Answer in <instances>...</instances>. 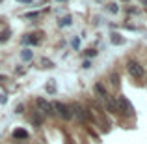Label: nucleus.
Masks as SVG:
<instances>
[{
    "label": "nucleus",
    "mask_w": 147,
    "mask_h": 144,
    "mask_svg": "<svg viewBox=\"0 0 147 144\" xmlns=\"http://www.w3.org/2000/svg\"><path fill=\"white\" fill-rule=\"evenodd\" d=\"M52 107H54V111H56L63 120H71L73 118V111H71V107H69V105L61 103V101H54Z\"/></svg>",
    "instance_id": "nucleus-2"
},
{
    "label": "nucleus",
    "mask_w": 147,
    "mask_h": 144,
    "mask_svg": "<svg viewBox=\"0 0 147 144\" xmlns=\"http://www.w3.org/2000/svg\"><path fill=\"white\" fill-rule=\"evenodd\" d=\"M37 11H30V13H24V19H34V17H37Z\"/></svg>",
    "instance_id": "nucleus-18"
},
{
    "label": "nucleus",
    "mask_w": 147,
    "mask_h": 144,
    "mask_svg": "<svg viewBox=\"0 0 147 144\" xmlns=\"http://www.w3.org/2000/svg\"><path fill=\"white\" fill-rule=\"evenodd\" d=\"M21 58H22V60H32V58H34V51L32 49H24L21 53Z\"/></svg>",
    "instance_id": "nucleus-11"
},
{
    "label": "nucleus",
    "mask_w": 147,
    "mask_h": 144,
    "mask_svg": "<svg viewBox=\"0 0 147 144\" xmlns=\"http://www.w3.org/2000/svg\"><path fill=\"white\" fill-rule=\"evenodd\" d=\"M45 88H47V92H49V94H56V83H54V79H50L49 83H47V86H45Z\"/></svg>",
    "instance_id": "nucleus-13"
},
{
    "label": "nucleus",
    "mask_w": 147,
    "mask_h": 144,
    "mask_svg": "<svg viewBox=\"0 0 147 144\" xmlns=\"http://www.w3.org/2000/svg\"><path fill=\"white\" fill-rule=\"evenodd\" d=\"M32 122L36 124V126H41V118H39V114H34V118H32Z\"/></svg>",
    "instance_id": "nucleus-19"
},
{
    "label": "nucleus",
    "mask_w": 147,
    "mask_h": 144,
    "mask_svg": "<svg viewBox=\"0 0 147 144\" xmlns=\"http://www.w3.org/2000/svg\"><path fill=\"white\" fill-rule=\"evenodd\" d=\"M58 2H65V0H58Z\"/></svg>",
    "instance_id": "nucleus-27"
},
{
    "label": "nucleus",
    "mask_w": 147,
    "mask_h": 144,
    "mask_svg": "<svg viewBox=\"0 0 147 144\" xmlns=\"http://www.w3.org/2000/svg\"><path fill=\"white\" fill-rule=\"evenodd\" d=\"M73 47H75V49L80 47V40H78V38H75V40H73Z\"/></svg>",
    "instance_id": "nucleus-21"
},
{
    "label": "nucleus",
    "mask_w": 147,
    "mask_h": 144,
    "mask_svg": "<svg viewBox=\"0 0 147 144\" xmlns=\"http://www.w3.org/2000/svg\"><path fill=\"white\" fill-rule=\"evenodd\" d=\"M2 79H4V77H0V81H2Z\"/></svg>",
    "instance_id": "nucleus-28"
},
{
    "label": "nucleus",
    "mask_w": 147,
    "mask_h": 144,
    "mask_svg": "<svg viewBox=\"0 0 147 144\" xmlns=\"http://www.w3.org/2000/svg\"><path fill=\"white\" fill-rule=\"evenodd\" d=\"M140 2H142V4H144V6H147V0H140Z\"/></svg>",
    "instance_id": "nucleus-26"
},
{
    "label": "nucleus",
    "mask_w": 147,
    "mask_h": 144,
    "mask_svg": "<svg viewBox=\"0 0 147 144\" xmlns=\"http://www.w3.org/2000/svg\"><path fill=\"white\" fill-rule=\"evenodd\" d=\"M127 69H129V73L134 77V79H142V77H144V68H142L138 62H134V60H129Z\"/></svg>",
    "instance_id": "nucleus-5"
},
{
    "label": "nucleus",
    "mask_w": 147,
    "mask_h": 144,
    "mask_svg": "<svg viewBox=\"0 0 147 144\" xmlns=\"http://www.w3.org/2000/svg\"><path fill=\"white\" fill-rule=\"evenodd\" d=\"M15 112H19V114H21V112H24V107H22V105H17V109H15Z\"/></svg>",
    "instance_id": "nucleus-23"
},
{
    "label": "nucleus",
    "mask_w": 147,
    "mask_h": 144,
    "mask_svg": "<svg viewBox=\"0 0 147 144\" xmlns=\"http://www.w3.org/2000/svg\"><path fill=\"white\" fill-rule=\"evenodd\" d=\"M104 103H106L108 111H110L112 114H117V112H119V109H117V101H114V99H112L110 96H108L106 99H104Z\"/></svg>",
    "instance_id": "nucleus-7"
},
{
    "label": "nucleus",
    "mask_w": 147,
    "mask_h": 144,
    "mask_svg": "<svg viewBox=\"0 0 147 144\" xmlns=\"http://www.w3.org/2000/svg\"><path fill=\"white\" fill-rule=\"evenodd\" d=\"M41 66H43V68H54V64L50 60H47V58H43V60H41Z\"/></svg>",
    "instance_id": "nucleus-16"
},
{
    "label": "nucleus",
    "mask_w": 147,
    "mask_h": 144,
    "mask_svg": "<svg viewBox=\"0 0 147 144\" xmlns=\"http://www.w3.org/2000/svg\"><path fill=\"white\" fill-rule=\"evenodd\" d=\"M82 66H84V68H86V69H90V68H91V62H90V60H86V62H84Z\"/></svg>",
    "instance_id": "nucleus-24"
},
{
    "label": "nucleus",
    "mask_w": 147,
    "mask_h": 144,
    "mask_svg": "<svg viewBox=\"0 0 147 144\" xmlns=\"http://www.w3.org/2000/svg\"><path fill=\"white\" fill-rule=\"evenodd\" d=\"M71 111H73V116H76L80 122H90V120H91V112L88 111V109L80 107V105H73Z\"/></svg>",
    "instance_id": "nucleus-4"
},
{
    "label": "nucleus",
    "mask_w": 147,
    "mask_h": 144,
    "mask_svg": "<svg viewBox=\"0 0 147 144\" xmlns=\"http://www.w3.org/2000/svg\"><path fill=\"white\" fill-rule=\"evenodd\" d=\"M95 54H97V51H95V49H88L86 51V56H95Z\"/></svg>",
    "instance_id": "nucleus-20"
},
{
    "label": "nucleus",
    "mask_w": 147,
    "mask_h": 144,
    "mask_svg": "<svg viewBox=\"0 0 147 144\" xmlns=\"http://www.w3.org/2000/svg\"><path fill=\"white\" fill-rule=\"evenodd\" d=\"M9 30H4V32H0V41H2V43H4V41H7V40H9Z\"/></svg>",
    "instance_id": "nucleus-14"
},
{
    "label": "nucleus",
    "mask_w": 147,
    "mask_h": 144,
    "mask_svg": "<svg viewBox=\"0 0 147 144\" xmlns=\"http://www.w3.org/2000/svg\"><path fill=\"white\" fill-rule=\"evenodd\" d=\"M117 109H119V112H123L125 116H132L134 114L132 105H130V101L127 99L125 96H119L117 97Z\"/></svg>",
    "instance_id": "nucleus-3"
},
{
    "label": "nucleus",
    "mask_w": 147,
    "mask_h": 144,
    "mask_svg": "<svg viewBox=\"0 0 147 144\" xmlns=\"http://www.w3.org/2000/svg\"><path fill=\"white\" fill-rule=\"evenodd\" d=\"M95 92H97V94H99L100 97H102V99H106V97H108V92L104 90V86H102L100 83H97V84H95Z\"/></svg>",
    "instance_id": "nucleus-10"
},
{
    "label": "nucleus",
    "mask_w": 147,
    "mask_h": 144,
    "mask_svg": "<svg viewBox=\"0 0 147 144\" xmlns=\"http://www.w3.org/2000/svg\"><path fill=\"white\" fill-rule=\"evenodd\" d=\"M58 25H60V26H71L73 25V19L69 17V15H65V17H61L60 21H58Z\"/></svg>",
    "instance_id": "nucleus-12"
},
{
    "label": "nucleus",
    "mask_w": 147,
    "mask_h": 144,
    "mask_svg": "<svg viewBox=\"0 0 147 144\" xmlns=\"http://www.w3.org/2000/svg\"><path fill=\"white\" fill-rule=\"evenodd\" d=\"M41 40H43V34L41 32H34V34H28L24 38V43H30V45H39Z\"/></svg>",
    "instance_id": "nucleus-6"
},
{
    "label": "nucleus",
    "mask_w": 147,
    "mask_h": 144,
    "mask_svg": "<svg viewBox=\"0 0 147 144\" xmlns=\"http://www.w3.org/2000/svg\"><path fill=\"white\" fill-rule=\"evenodd\" d=\"M123 2H127V0H123Z\"/></svg>",
    "instance_id": "nucleus-29"
},
{
    "label": "nucleus",
    "mask_w": 147,
    "mask_h": 144,
    "mask_svg": "<svg viewBox=\"0 0 147 144\" xmlns=\"http://www.w3.org/2000/svg\"><path fill=\"white\" fill-rule=\"evenodd\" d=\"M110 41H112V43H114V45H123V43H125V38H121V34H112V36H110Z\"/></svg>",
    "instance_id": "nucleus-9"
},
{
    "label": "nucleus",
    "mask_w": 147,
    "mask_h": 144,
    "mask_svg": "<svg viewBox=\"0 0 147 144\" xmlns=\"http://www.w3.org/2000/svg\"><path fill=\"white\" fill-rule=\"evenodd\" d=\"M36 107H37V112H41V114H45V116H52L54 114L52 103H49L45 97H37L36 99Z\"/></svg>",
    "instance_id": "nucleus-1"
},
{
    "label": "nucleus",
    "mask_w": 147,
    "mask_h": 144,
    "mask_svg": "<svg viewBox=\"0 0 147 144\" xmlns=\"http://www.w3.org/2000/svg\"><path fill=\"white\" fill-rule=\"evenodd\" d=\"M17 2H22V4H32V0H17Z\"/></svg>",
    "instance_id": "nucleus-25"
},
{
    "label": "nucleus",
    "mask_w": 147,
    "mask_h": 144,
    "mask_svg": "<svg viewBox=\"0 0 147 144\" xmlns=\"http://www.w3.org/2000/svg\"><path fill=\"white\" fill-rule=\"evenodd\" d=\"M13 137H15V139H19V141H26V139H28V131H26V129H21V127H19V129H15V131H13Z\"/></svg>",
    "instance_id": "nucleus-8"
},
{
    "label": "nucleus",
    "mask_w": 147,
    "mask_h": 144,
    "mask_svg": "<svg viewBox=\"0 0 147 144\" xmlns=\"http://www.w3.org/2000/svg\"><path fill=\"white\" fill-rule=\"evenodd\" d=\"M108 11H110V13H117V11H119L117 4H108Z\"/></svg>",
    "instance_id": "nucleus-15"
},
{
    "label": "nucleus",
    "mask_w": 147,
    "mask_h": 144,
    "mask_svg": "<svg viewBox=\"0 0 147 144\" xmlns=\"http://www.w3.org/2000/svg\"><path fill=\"white\" fill-rule=\"evenodd\" d=\"M6 101H7V96L6 94H0V105H4Z\"/></svg>",
    "instance_id": "nucleus-22"
},
{
    "label": "nucleus",
    "mask_w": 147,
    "mask_h": 144,
    "mask_svg": "<svg viewBox=\"0 0 147 144\" xmlns=\"http://www.w3.org/2000/svg\"><path fill=\"white\" fill-rule=\"evenodd\" d=\"M110 79H112V84H114V86H117V84H119V77H117V73H112Z\"/></svg>",
    "instance_id": "nucleus-17"
}]
</instances>
